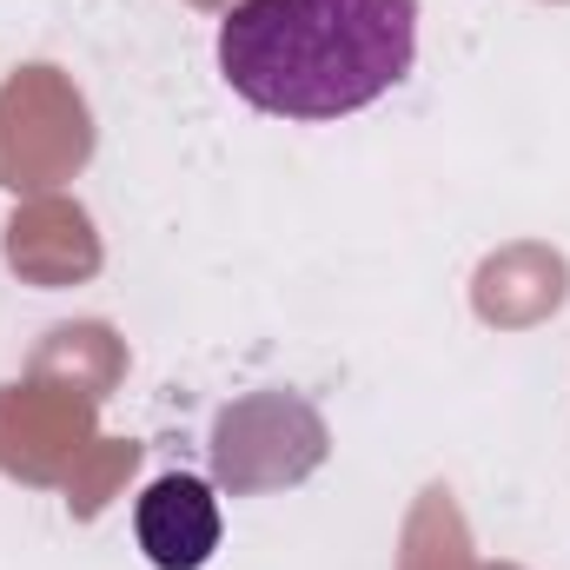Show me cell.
I'll return each instance as SVG.
<instances>
[{
  "label": "cell",
  "instance_id": "6da1fadb",
  "mask_svg": "<svg viewBox=\"0 0 570 570\" xmlns=\"http://www.w3.org/2000/svg\"><path fill=\"white\" fill-rule=\"evenodd\" d=\"M213 53L246 107L273 120H345L405 87L419 0H239Z\"/></svg>",
  "mask_w": 570,
  "mask_h": 570
},
{
  "label": "cell",
  "instance_id": "7a4b0ae2",
  "mask_svg": "<svg viewBox=\"0 0 570 570\" xmlns=\"http://www.w3.org/2000/svg\"><path fill=\"white\" fill-rule=\"evenodd\" d=\"M134 538H140L153 570H206L213 551H219V538H226L213 484L193 478V471L153 478L140 491V504H134Z\"/></svg>",
  "mask_w": 570,
  "mask_h": 570
}]
</instances>
